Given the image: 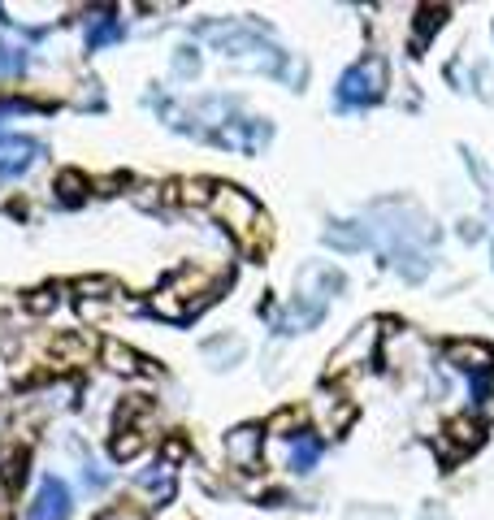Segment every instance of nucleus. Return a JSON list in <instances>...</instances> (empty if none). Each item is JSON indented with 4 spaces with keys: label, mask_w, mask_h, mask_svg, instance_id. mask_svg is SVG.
<instances>
[{
    "label": "nucleus",
    "mask_w": 494,
    "mask_h": 520,
    "mask_svg": "<svg viewBox=\"0 0 494 520\" xmlns=\"http://www.w3.org/2000/svg\"><path fill=\"white\" fill-rule=\"evenodd\" d=\"M208 204H213V213L226 221V230L239 234L247 247L260 243V226H265V217H260V208H256V200H252L247 191H239V187H217Z\"/></svg>",
    "instance_id": "f257e3e1"
},
{
    "label": "nucleus",
    "mask_w": 494,
    "mask_h": 520,
    "mask_svg": "<svg viewBox=\"0 0 494 520\" xmlns=\"http://www.w3.org/2000/svg\"><path fill=\"white\" fill-rule=\"evenodd\" d=\"M139 447H143V438L139 434H126V438L113 442V455H117V460H130V455H139Z\"/></svg>",
    "instance_id": "423d86ee"
},
{
    "label": "nucleus",
    "mask_w": 494,
    "mask_h": 520,
    "mask_svg": "<svg viewBox=\"0 0 494 520\" xmlns=\"http://www.w3.org/2000/svg\"><path fill=\"white\" fill-rule=\"evenodd\" d=\"M31 143L22 139H0V174H13V169H22L26 161H31Z\"/></svg>",
    "instance_id": "7ed1b4c3"
},
{
    "label": "nucleus",
    "mask_w": 494,
    "mask_h": 520,
    "mask_svg": "<svg viewBox=\"0 0 494 520\" xmlns=\"http://www.w3.org/2000/svg\"><path fill=\"white\" fill-rule=\"evenodd\" d=\"M447 356H451V364H460V369H486V364L494 360L481 343H455V347L447 351Z\"/></svg>",
    "instance_id": "20e7f679"
},
{
    "label": "nucleus",
    "mask_w": 494,
    "mask_h": 520,
    "mask_svg": "<svg viewBox=\"0 0 494 520\" xmlns=\"http://www.w3.org/2000/svg\"><path fill=\"white\" fill-rule=\"evenodd\" d=\"M70 512V494H65L61 481H44L39 486V499L31 503V520H65Z\"/></svg>",
    "instance_id": "f03ea898"
},
{
    "label": "nucleus",
    "mask_w": 494,
    "mask_h": 520,
    "mask_svg": "<svg viewBox=\"0 0 494 520\" xmlns=\"http://www.w3.org/2000/svg\"><path fill=\"white\" fill-rule=\"evenodd\" d=\"M451 434L460 438V442H477V425L464 416V421H455V425H451Z\"/></svg>",
    "instance_id": "6e6552de"
},
{
    "label": "nucleus",
    "mask_w": 494,
    "mask_h": 520,
    "mask_svg": "<svg viewBox=\"0 0 494 520\" xmlns=\"http://www.w3.org/2000/svg\"><path fill=\"white\" fill-rule=\"evenodd\" d=\"M252 447H256V434H252V429H239V438L230 442V451L239 455V460H247V455H252Z\"/></svg>",
    "instance_id": "0eeeda50"
},
{
    "label": "nucleus",
    "mask_w": 494,
    "mask_h": 520,
    "mask_svg": "<svg viewBox=\"0 0 494 520\" xmlns=\"http://www.w3.org/2000/svg\"><path fill=\"white\" fill-rule=\"evenodd\" d=\"M104 364L117 373H139V356L135 351H126L122 343H104Z\"/></svg>",
    "instance_id": "39448f33"
}]
</instances>
